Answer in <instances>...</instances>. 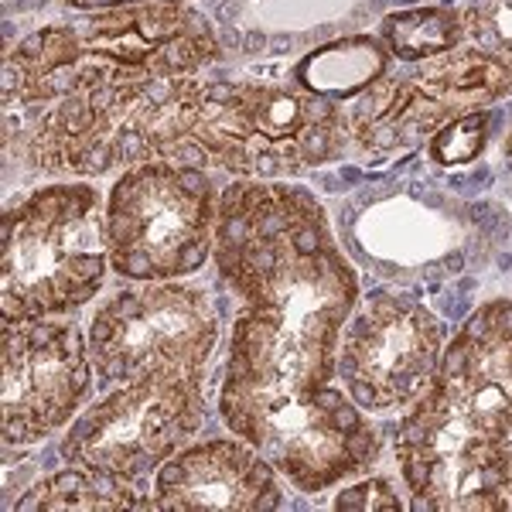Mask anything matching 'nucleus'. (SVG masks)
<instances>
[{
    "label": "nucleus",
    "instance_id": "1",
    "mask_svg": "<svg viewBox=\"0 0 512 512\" xmlns=\"http://www.w3.org/2000/svg\"><path fill=\"white\" fill-rule=\"evenodd\" d=\"M212 256L239 297L226 366L301 386L332 383L359 277L318 198L287 181H233L219 192Z\"/></svg>",
    "mask_w": 512,
    "mask_h": 512
},
{
    "label": "nucleus",
    "instance_id": "2",
    "mask_svg": "<svg viewBox=\"0 0 512 512\" xmlns=\"http://www.w3.org/2000/svg\"><path fill=\"white\" fill-rule=\"evenodd\" d=\"M175 82L93 52L48 76L4 79L7 154L72 178L154 161Z\"/></svg>",
    "mask_w": 512,
    "mask_h": 512
},
{
    "label": "nucleus",
    "instance_id": "3",
    "mask_svg": "<svg viewBox=\"0 0 512 512\" xmlns=\"http://www.w3.org/2000/svg\"><path fill=\"white\" fill-rule=\"evenodd\" d=\"M349 123L335 99L287 79H178L164 110L158 158L216 164L236 178L284 181L335 161Z\"/></svg>",
    "mask_w": 512,
    "mask_h": 512
},
{
    "label": "nucleus",
    "instance_id": "4",
    "mask_svg": "<svg viewBox=\"0 0 512 512\" xmlns=\"http://www.w3.org/2000/svg\"><path fill=\"white\" fill-rule=\"evenodd\" d=\"M219 417L304 495L366 475L383 451L379 427L332 383L301 386L226 366Z\"/></svg>",
    "mask_w": 512,
    "mask_h": 512
},
{
    "label": "nucleus",
    "instance_id": "5",
    "mask_svg": "<svg viewBox=\"0 0 512 512\" xmlns=\"http://www.w3.org/2000/svg\"><path fill=\"white\" fill-rule=\"evenodd\" d=\"M99 192L86 181L35 188L0 226L4 321L62 318L93 301L110 270Z\"/></svg>",
    "mask_w": 512,
    "mask_h": 512
},
{
    "label": "nucleus",
    "instance_id": "6",
    "mask_svg": "<svg viewBox=\"0 0 512 512\" xmlns=\"http://www.w3.org/2000/svg\"><path fill=\"white\" fill-rule=\"evenodd\" d=\"M219 192L198 164L140 161L113 181L103 209L110 270L127 280L195 274L216 246Z\"/></svg>",
    "mask_w": 512,
    "mask_h": 512
},
{
    "label": "nucleus",
    "instance_id": "7",
    "mask_svg": "<svg viewBox=\"0 0 512 512\" xmlns=\"http://www.w3.org/2000/svg\"><path fill=\"white\" fill-rule=\"evenodd\" d=\"M393 451L417 512L512 506V431L451 407L431 390L396 424Z\"/></svg>",
    "mask_w": 512,
    "mask_h": 512
},
{
    "label": "nucleus",
    "instance_id": "8",
    "mask_svg": "<svg viewBox=\"0 0 512 512\" xmlns=\"http://www.w3.org/2000/svg\"><path fill=\"white\" fill-rule=\"evenodd\" d=\"M89 359L106 383L161 373H202L219 342V311L198 287L137 280L99 304L89 321Z\"/></svg>",
    "mask_w": 512,
    "mask_h": 512
},
{
    "label": "nucleus",
    "instance_id": "9",
    "mask_svg": "<svg viewBox=\"0 0 512 512\" xmlns=\"http://www.w3.org/2000/svg\"><path fill=\"white\" fill-rule=\"evenodd\" d=\"M512 93V59L478 45H458L417 62L403 76H383L345 106L349 140L366 151H396L431 140L465 113Z\"/></svg>",
    "mask_w": 512,
    "mask_h": 512
},
{
    "label": "nucleus",
    "instance_id": "10",
    "mask_svg": "<svg viewBox=\"0 0 512 512\" xmlns=\"http://www.w3.org/2000/svg\"><path fill=\"white\" fill-rule=\"evenodd\" d=\"M205 420V376L161 373L120 383L72 420L62 458L140 482L198 434Z\"/></svg>",
    "mask_w": 512,
    "mask_h": 512
},
{
    "label": "nucleus",
    "instance_id": "11",
    "mask_svg": "<svg viewBox=\"0 0 512 512\" xmlns=\"http://www.w3.org/2000/svg\"><path fill=\"white\" fill-rule=\"evenodd\" d=\"M444 328L414 297L373 291L355 304L338 342V376L362 410L407 414L434 386Z\"/></svg>",
    "mask_w": 512,
    "mask_h": 512
},
{
    "label": "nucleus",
    "instance_id": "12",
    "mask_svg": "<svg viewBox=\"0 0 512 512\" xmlns=\"http://www.w3.org/2000/svg\"><path fill=\"white\" fill-rule=\"evenodd\" d=\"M0 431L11 448L38 444L55 434L93 390L89 342L69 321L31 318L0 328Z\"/></svg>",
    "mask_w": 512,
    "mask_h": 512
},
{
    "label": "nucleus",
    "instance_id": "13",
    "mask_svg": "<svg viewBox=\"0 0 512 512\" xmlns=\"http://www.w3.org/2000/svg\"><path fill=\"white\" fill-rule=\"evenodd\" d=\"M86 52L158 79H188L219 59L212 24L185 0L113 7L79 24Z\"/></svg>",
    "mask_w": 512,
    "mask_h": 512
},
{
    "label": "nucleus",
    "instance_id": "14",
    "mask_svg": "<svg viewBox=\"0 0 512 512\" xmlns=\"http://www.w3.org/2000/svg\"><path fill=\"white\" fill-rule=\"evenodd\" d=\"M154 509L270 512L280 506L277 472L243 437H209L181 448L154 475Z\"/></svg>",
    "mask_w": 512,
    "mask_h": 512
},
{
    "label": "nucleus",
    "instance_id": "15",
    "mask_svg": "<svg viewBox=\"0 0 512 512\" xmlns=\"http://www.w3.org/2000/svg\"><path fill=\"white\" fill-rule=\"evenodd\" d=\"M434 396L478 420L512 431V301L475 311L441 352Z\"/></svg>",
    "mask_w": 512,
    "mask_h": 512
},
{
    "label": "nucleus",
    "instance_id": "16",
    "mask_svg": "<svg viewBox=\"0 0 512 512\" xmlns=\"http://www.w3.org/2000/svg\"><path fill=\"white\" fill-rule=\"evenodd\" d=\"M140 482L103 475L93 468L72 465L41 478L14 502V512H127L154 509V499H144Z\"/></svg>",
    "mask_w": 512,
    "mask_h": 512
},
{
    "label": "nucleus",
    "instance_id": "17",
    "mask_svg": "<svg viewBox=\"0 0 512 512\" xmlns=\"http://www.w3.org/2000/svg\"><path fill=\"white\" fill-rule=\"evenodd\" d=\"M386 65H390L386 41L355 35L311 52L294 69V76L304 89L338 103V99H355L366 93L373 82L386 76Z\"/></svg>",
    "mask_w": 512,
    "mask_h": 512
},
{
    "label": "nucleus",
    "instance_id": "18",
    "mask_svg": "<svg viewBox=\"0 0 512 512\" xmlns=\"http://www.w3.org/2000/svg\"><path fill=\"white\" fill-rule=\"evenodd\" d=\"M379 35H383L390 55L410 65L444 55L468 41L465 14L454 11V7H410V11H393L383 18Z\"/></svg>",
    "mask_w": 512,
    "mask_h": 512
},
{
    "label": "nucleus",
    "instance_id": "19",
    "mask_svg": "<svg viewBox=\"0 0 512 512\" xmlns=\"http://www.w3.org/2000/svg\"><path fill=\"white\" fill-rule=\"evenodd\" d=\"M489 123H492V113L489 110H475V113H465V117L451 120L448 127H441L437 134L431 137L427 151L437 164H468L475 161L478 154L485 151V140H489Z\"/></svg>",
    "mask_w": 512,
    "mask_h": 512
},
{
    "label": "nucleus",
    "instance_id": "20",
    "mask_svg": "<svg viewBox=\"0 0 512 512\" xmlns=\"http://www.w3.org/2000/svg\"><path fill=\"white\" fill-rule=\"evenodd\" d=\"M461 14L472 45L512 59V0H475Z\"/></svg>",
    "mask_w": 512,
    "mask_h": 512
},
{
    "label": "nucleus",
    "instance_id": "21",
    "mask_svg": "<svg viewBox=\"0 0 512 512\" xmlns=\"http://www.w3.org/2000/svg\"><path fill=\"white\" fill-rule=\"evenodd\" d=\"M338 512H403V499L393 492L386 478H362V482L349 485L338 492L335 499Z\"/></svg>",
    "mask_w": 512,
    "mask_h": 512
},
{
    "label": "nucleus",
    "instance_id": "22",
    "mask_svg": "<svg viewBox=\"0 0 512 512\" xmlns=\"http://www.w3.org/2000/svg\"><path fill=\"white\" fill-rule=\"evenodd\" d=\"M76 11H113V7H140V4H164V0H65Z\"/></svg>",
    "mask_w": 512,
    "mask_h": 512
},
{
    "label": "nucleus",
    "instance_id": "23",
    "mask_svg": "<svg viewBox=\"0 0 512 512\" xmlns=\"http://www.w3.org/2000/svg\"><path fill=\"white\" fill-rule=\"evenodd\" d=\"M506 161H509V168H512V127H509V137H506Z\"/></svg>",
    "mask_w": 512,
    "mask_h": 512
}]
</instances>
